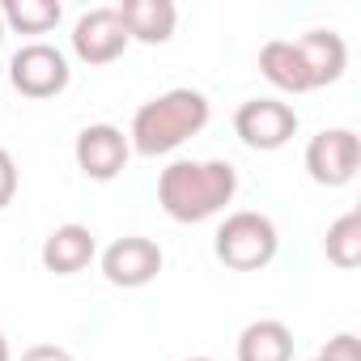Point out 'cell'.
Returning <instances> with one entry per match:
<instances>
[{
    "label": "cell",
    "instance_id": "obj_12",
    "mask_svg": "<svg viewBox=\"0 0 361 361\" xmlns=\"http://www.w3.org/2000/svg\"><path fill=\"white\" fill-rule=\"evenodd\" d=\"M115 13H119L128 39L149 43V47L170 43L174 39V26H178V9L170 5V0H123Z\"/></svg>",
    "mask_w": 361,
    "mask_h": 361
},
{
    "label": "cell",
    "instance_id": "obj_2",
    "mask_svg": "<svg viewBox=\"0 0 361 361\" xmlns=\"http://www.w3.org/2000/svg\"><path fill=\"white\" fill-rule=\"evenodd\" d=\"M209 115H213V106L200 90H166L136 106L128 145L140 157H166L178 145H188L192 136H200L209 128Z\"/></svg>",
    "mask_w": 361,
    "mask_h": 361
},
{
    "label": "cell",
    "instance_id": "obj_19",
    "mask_svg": "<svg viewBox=\"0 0 361 361\" xmlns=\"http://www.w3.org/2000/svg\"><path fill=\"white\" fill-rule=\"evenodd\" d=\"M22 361H73V353L60 348V344H35V348L22 353Z\"/></svg>",
    "mask_w": 361,
    "mask_h": 361
},
{
    "label": "cell",
    "instance_id": "obj_18",
    "mask_svg": "<svg viewBox=\"0 0 361 361\" xmlns=\"http://www.w3.org/2000/svg\"><path fill=\"white\" fill-rule=\"evenodd\" d=\"M13 196H18V161H13V153L5 145H0V209H9Z\"/></svg>",
    "mask_w": 361,
    "mask_h": 361
},
{
    "label": "cell",
    "instance_id": "obj_15",
    "mask_svg": "<svg viewBox=\"0 0 361 361\" xmlns=\"http://www.w3.org/2000/svg\"><path fill=\"white\" fill-rule=\"evenodd\" d=\"M0 18H5L9 35H47V30L60 26L64 5L60 0H5Z\"/></svg>",
    "mask_w": 361,
    "mask_h": 361
},
{
    "label": "cell",
    "instance_id": "obj_7",
    "mask_svg": "<svg viewBox=\"0 0 361 361\" xmlns=\"http://www.w3.org/2000/svg\"><path fill=\"white\" fill-rule=\"evenodd\" d=\"M73 157H77V170L94 183H111V178L123 174L128 157H132V145L123 136V128L115 123H90L77 132V145H73Z\"/></svg>",
    "mask_w": 361,
    "mask_h": 361
},
{
    "label": "cell",
    "instance_id": "obj_22",
    "mask_svg": "<svg viewBox=\"0 0 361 361\" xmlns=\"http://www.w3.org/2000/svg\"><path fill=\"white\" fill-rule=\"evenodd\" d=\"M188 361H213V357H188Z\"/></svg>",
    "mask_w": 361,
    "mask_h": 361
},
{
    "label": "cell",
    "instance_id": "obj_4",
    "mask_svg": "<svg viewBox=\"0 0 361 361\" xmlns=\"http://www.w3.org/2000/svg\"><path fill=\"white\" fill-rule=\"evenodd\" d=\"M9 81H13V90L22 98L43 102V98H56V94L68 90L73 68H68V56L60 47H51V43H26L9 60Z\"/></svg>",
    "mask_w": 361,
    "mask_h": 361
},
{
    "label": "cell",
    "instance_id": "obj_5",
    "mask_svg": "<svg viewBox=\"0 0 361 361\" xmlns=\"http://www.w3.org/2000/svg\"><path fill=\"white\" fill-rule=\"evenodd\" d=\"M234 136L255 153H276L298 136V111L281 98H247L234 111Z\"/></svg>",
    "mask_w": 361,
    "mask_h": 361
},
{
    "label": "cell",
    "instance_id": "obj_8",
    "mask_svg": "<svg viewBox=\"0 0 361 361\" xmlns=\"http://www.w3.org/2000/svg\"><path fill=\"white\" fill-rule=\"evenodd\" d=\"M166 255L153 238H140V234H128V238H115L106 251H102V276L115 285V289H145L157 281Z\"/></svg>",
    "mask_w": 361,
    "mask_h": 361
},
{
    "label": "cell",
    "instance_id": "obj_1",
    "mask_svg": "<svg viewBox=\"0 0 361 361\" xmlns=\"http://www.w3.org/2000/svg\"><path fill=\"white\" fill-rule=\"evenodd\" d=\"M234 196H238V170L221 157H209V161L178 157L157 174V204L178 226H196L226 213Z\"/></svg>",
    "mask_w": 361,
    "mask_h": 361
},
{
    "label": "cell",
    "instance_id": "obj_10",
    "mask_svg": "<svg viewBox=\"0 0 361 361\" xmlns=\"http://www.w3.org/2000/svg\"><path fill=\"white\" fill-rule=\"evenodd\" d=\"M94 255H98V238H94L90 226H77V221L56 226V230L47 234V243H43V268L56 272V276H77V272H85V268L94 264Z\"/></svg>",
    "mask_w": 361,
    "mask_h": 361
},
{
    "label": "cell",
    "instance_id": "obj_6",
    "mask_svg": "<svg viewBox=\"0 0 361 361\" xmlns=\"http://www.w3.org/2000/svg\"><path fill=\"white\" fill-rule=\"evenodd\" d=\"M361 166V140L353 128H323L306 145V174L319 188H344L357 178Z\"/></svg>",
    "mask_w": 361,
    "mask_h": 361
},
{
    "label": "cell",
    "instance_id": "obj_21",
    "mask_svg": "<svg viewBox=\"0 0 361 361\" xmlns=\"http://www.w3.org/2000/svg\"><path fill=\"white\" fill-rule=\"evenodd\" d=\"M5 35H9V30H5V18H0V47H5Z\"/></svg>",
    "mask_w": 361,
    "mask_h": 361
},
{
    "label": "cell",
    "instance_id": "obj_14",
    "mask_svg": "<svg viewBox=\"0 0 361 361\" xmlns=\"http://www.w3.org/2000/svg\"><path fill=\"white\" fill-rule=\"evenodd\" d=\"M238 361H293V331L281 319H255L238 331Z\"/></svg>",
    "mask_w": 361,
    "mask_h": 361
},
{
    "label": "cell",
    "instance_id": "obj_16",
    "mask_svg": "<svg viewBox=\"0 0 361 361\" xmlns=\"http://www.w3.org/2000/svg\"><path fill=\"white\" fill-rule=\"evenodd\" d=\"M323 255H327V264H336V268H344V272L361 264V213H357V209H348L344 217H336V221L327 226Z\"/></svg>",
    "mask_w": 361,
    "mask_h": 361
},
{
    "label": "cell",
    "instance_id": "obj_17",
    "mask_svg": "<svg viewBox=\"0 0 361 361\" xmlns=\"http://www.w3.org/2000/svg\"><path fill=\"white\" fill-rule=\"evenodd\" d=\"M314 361H361V344H357L353 331H340V336H331V340L319 348Z\"/></svg>",
    "mask_w": 361,
    "mask_h": 361
},
{
    "label": "cell",
    "instance_id": "obj_9",
    "mask_svg": "<svg viewBox=\"0 0 361 361\" xmlns=\"http://www.w3.org/2000/svg\"><path fill=\"white\" fill-rule=\"evenodd\" d=\"M128 43L132 39H128V30H123L115 9H90L73 26V51H77L81 64H94V68L119 60L128 51Z\"/></svg>",
    "mask_w": 361,
    "mask_h": 361
},
{
    "label": "cell",
    "instance_id": "obj_20",
    "mask_svg": "<svg viewBox=\"0 0 361 361\" xmlns=\"http://www.w3.org/2000/svg\"><path fill=\"white\" fill-rule=\"evenodd\" d=\"M0 361H13V357H9V340H5V331H0Z\"/></svg>",
    "mask_w": 361,
    "mask_h": 361
},
{
    "label": "cell",
    "instance_id": "obj_13",
    "mask_svg": "<svg viewBox=\"0 0 361 361\" xmlns=\"http://www.w3.org/2000/svg\"><path fill=\"white\" fill-rule=\"evenodd\" d=\"M259 73L268 77V85H276L281 94H310V77L302 64V51L293 39H272L259 47Z\"/></svg>",
    "mask_w": 361,
    "mask_h": 361
},
{
    "label": "cell",
    "instance_id": "obj_11",
    "mask_svg": "<svg viewBox=\"0 0 361 361\" xmlns=\"http://www.w3.org/2000/svg\"><path fill=\"white\" fill-rule=\"evenodd\" d=\"M298 51H302V64H306V77H310V90H323V85H336L348 68V47L336 30H306L302 39H293Z\"/></svg>",
    "mask_w": 361,
    "mask_h": 361
},
{
    "label": "cell",
    "instance_id": "obj_3",
    "mask_svg": "<svg viewBox=\"0 0 361 361\" xmlns=\"http://www.w3.org/2000/svg\"><path fill=\"white\" fill-rule=\"evenodd\" d=\"M276 247H281V234L272 226L268 213H255V209H238L230 213L217 234H213V255L230 268V272H259L276 259Z\"/></svg>",
    "mask_w": 361,
    "mask_h": 361
},
{
    "label": "cell",
    "instance_id": "obj_23",
    "mask_svg": "<svg viewBox=\"0 0 361 361\" xmlns=\"http://www.w3.org/2000/svg\"><path fill=\"white\" fill-rule=\"evenodd\" d=\"M310 361H314V357H310Z\"/></svg>",
    "mask_w": 361,
    "mask_h": 361
}]
</instances>
